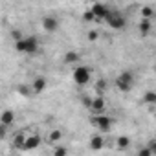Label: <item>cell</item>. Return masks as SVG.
Listing matches in <instances>:
<instances>
[{
	"instance_id": "7c38bea8",
	"label": "cell",
	"mask_w": 156,
	"mask_h": 156,
	"mask_svg": "<svg viewBox=\"0 0 156 156\" xmlns=\"http://www.w3.org/2000/svg\"><path fill=\"white\" fill-rule=\"evenodd\" d=\"M13 123H15V110H11V108H6L2 114H0V125L11 127Z\"/></svg>"
},
{
	"instance_id": "4fadbf2b",
	"label": "cell",
	"mask_w": 156,
	"mask_h": 156,
	"mask_svg": "<svg viewBox=\"0 0 156 156\" xmlns=\"http://www.w3.org/2000/svg\"><path fill=\"white\" fill-rule=\"evenodd\" d=\"M130 145H132V140L129 136H118V140H116V149L118 151H129Z\"/></svg>"
},
{
	"instance_id": "7a4b0ae2",
	"label": "cell",
	"mask_w": 156,
	"mask_h": 156,
	"mask_svg": "<svg viewBox=\"0 0 156 156\" xmlns=\"http://www.w3.org/2000/svg\"><path fill=\"white\" fill-rule=\"evenodd\" d=\"M90 77H92V70L88 66H75L72 72V79L77 87H85L90 83Z\"/></svg>"
},
{
	"instance_id": "30bf717a",
	"label": "cell",
	"mask_w": 156,
	"mask_h": 156,
	"mask_svg": "<svg viewBox=\"0 0 156 156\" xmlns=\"http://www.w3.org/2000/svg\"><path fill=\"white\" fill-rule=\"evenodd\" d=\"M42 138L37 132H26V141H24V151H33L37 147H41Z\"/></svg>"
},
{
	"instance_id": "603a6c76",
	"label": "cell",
	"mask_w": 156,
	"mask_h": 156,
	"mask_svg": "<svg viewBox=\"0 0 156 156\" xmlns=\"http://www.w3.org/2000/svg\"><path fill=\"white\" fill-rule=\"evenodd\" d=\"M83 19H85V20H88V22H92V20H96V17H94V13H92L90 9H87V11H85V15H83Z\"/></svg>"
},
{
	"instance_id": "2e32d148",
	"label": "cell",
	"mask_w": 156,
	"mask_h": 156,
	"mask_svg": "<svg viewBox=\"0 0 156 156\" xmlns=\"http://www.w3.org/2000/svg\"><path fill=\"white\" fill-rule=\"evenodd\" d=\"M64 64H75L77 61L81 59V55H79V51H73V50H70V51H66L64 53Z\"/></svg>"
},
{
	"instance_id": "5bb4252c",
	"label": "cell",
	"mask_w": 156,
	"mask_h": 156,
	"mask_svg": "<svg viewBox=\"0 0 156 156\" xmlns=\"http://www.w3.org/2000/svg\"><path fill=\"white\" fill-rule=\"evenodd\" d=\"M138 30H140V33L145 37V35H149V33L152 31V22H151L149 19H141L140 24H138Z\"/></svg>"
},
{
	"instance_id": "9c48e42d",
	"label": "cell",
	"mask_w": 156,
	"mask_h": 156,
	"mask_svg": "<svg viewBox=\"0 0 156 156\" xmlns=\"http://www.w3.org/2000/svg\"><path fill=\"white\" fill-rule=\"evenodd\" d=\"M105 108H107V101L103 96H94L92 98V105H90V112L94 116H99V114H105Z\"/></svg>"
},
{
	"instance_id": "44dd1931",
	"label": "cell",
	"mask_w": 156,
	"mask_h": 156,
	"mask_svg": "<svg viewBox=\"0 0 156 156\" xmlns=\"http://www.w3.org/2000/svg\"><path fill=\"white\" fill-rule=\"evenodd\" d=\"M107 87H108L107 81H105V79H99V81L96 83V92H98V96H101V94L107 90Z\"/></svg>"
},
{
	"instance_id": "52a82bcc",
	"label": "cell",
	"mask_w": 156,
	"mask_h": 156,
	"mask_svg": "<svg viewBox=\"0 0 156 156\" xmlns=\"http://www.w3.org/2000/svg\"><path fill=\"white\" fill-rule=\"evenodd\" d=\"M41 26H42V30H44L46 33H55V31H59V28H61V20H59L55 15H44V17L41 19Z\"/></svg>"
},
{
	"instance_id": "7402d4cb",
	"label": "cell",
	"mask_w": 156,
	"mask_h": 156,
	"mask_svg": "<svg viewBox=\"0 0 156 156\" xmlns=\"http://www.w3.org/2000/svg\"><path fill=\"white\" fill-rule=\"evenodd\" d=\"M136 156H154V154H152V151H151V149L145 145V147H140V149H138Z\"/></svg>"
},
{
	"instance_id": "8992f818",
	"label": "cell",
	"mask_w": 156,
	"mask_h": 156,
	"mask_svg": "<svg viewBox=\"0 0 156 156\" xmlns=\"http://www.w3.org/2000/svg\"><path fill=\"white\" fill-rule=\"evenodd\" d=\"M90 11L94 13V17H96V20H107L110 15H112V8L108 6V4H101V2H96V4H92L90 6Z\"/></svg>"
},
{
	"instance_id": "9a60e30c",
	"label": "cell",
	"mask_w": 156,
	"mask_h": 156,
	"mask_svg": "<svg viewBox=\"0 0 156 156\" xmlns=\"http://www.w3.org/2000/svg\"><path fill=\"white\" fill-rule=\"evenodd\" d=\"M24 141H26V132H17L13 136V147L19 149V151H24Z\"/></svg>"
},
{
	"instance_id": "4316f807",
	"label": "cell",
	"mask_w": 156,
	"mask_h": 156,
	"mask_svg": "<svg viewBox=\"0 0 156 156\" xmlns=\"http://www.w3.org/2000/svg\"><path fill=\"white\" fill-rule=\"evenodd\" d=\"M154 116H156V112H154Z\"/></svg>"
},
{
	"instance_id": "d4e9b609",
	"label": "cell",
	"mask_w": 156,
	"mask_h": 156,
	"mask_svg": "<svg viewBox=\"0 0 156 156\" xmlns=\"http://www.w3.org/2000/svg\"><path fill=\"white\" fill-rule=\"evenodd\" d=\"M8 129H9V127H6V125H0V138H2V140L8 136Z\"/></svg>"
},
{
	"instance_id": "3957f363",
	"label": "cell",
	"mask_w": 156,
	"mask_h": 156,
	"mask_svg": "<svg viewBox=\"0 0 156 156\" xmlns=\"http://www.w3.org/2000/svg\"><path fill=\"white\" fill-rule=\"evenodd\" d=\"M132 87H134V73L132 72L125 70V72L118 73V77H116V88L119 92H129V90H132Z\"/></svg>"
},
{
	"instance_id": "8fae6325",
	"label": "cell",
	"mask_w": 156,
	"mask_h": 156,
	"mask_svg": "<svg viewBox=\"0 0 156 156\" xmlns=\"http://www.w3.org/2000/svg\"><path fill=\"white\" fill-rule=\"evenodd\" d=\"M105 145H107V140H105V136H103L101 132L92 134V136H90V140H88V147H90V151H94V152H98V151L105 149Z\"/></svg>"
},
{
	"instance_id": "cb8c5ba5",
	"label": "cell",
	"mask_w": 156,
	"mask_h": 156,
	"mask_svg": "<svg viewBox=\"0 0 156 156\" xmlns=\"http://www.w3.org/2000/svg\"><path fill=\"white\" fill-rule=\"evenodd\" d=\"M147 147H149V149L152 151V154L156 156V138H154V140H151V141L147 143Z\"/></svg>"
},
{
	"instance_id": "d6986e66",
	"label": "cell",
	"mask_w": 156,
	"mask_h": 156,
	"mask_svg": "<svg viewBox=\"0 0 156 156\" xmlns=\"http://www.w3.org/2000/svg\"><path fill=\"white\" fill-rule=\"evenodd\" d=\"M51 156H68V149H66L64 145H55Z\"/></svg>"
},
{
	"instance_id": "484cf974",
	"label": "cell",
	"mask_w": 156,
	"mask_h": 156,
	"mask_svg": "<svg viewBox=\"0 0 156 156\" xmlns=\"http://www.w3.org/2000/svg\"><path fill=\"white\" fill-rule=\"evenodd\" d=\"M88 39H90V41H96V39H98V33H96V31H90V33H88Z\"/></svg>"
},
{
	"instance_id": "5b68a950",
	"label": "cell",
	"mask_w": 156,
	"mask_h": 156,
	"mask_svg": "<svg viewBox=\"0 0 156 156\" xmlns=\"http://www.w3.org/2000/svg\"><path fill=\"white\" fill-rule=\"evenodd\" d=\"M105 24L108 26V28H112V30H118V31H121V30H125L127 28V17L123 15V13H119V11H112V15L105 20Z\"/></svg>"
},
{
	"instance_id": "ffe728a7",
	"label": "cell",
	"mask_w": 156,
	"mask_h": 156,
	"mask_svg": "<svg viewBox=\"0 0 156 156\" xmlns=\"http://www.w3.org/2000/svg\"><path fill=\"white\" fill-rule=\"evenodd\" d=\"M152 15H154V9L151 8V6H143L141 8V19H152Z\"/></svg>"
},
{
	"instance_id": "277c9868",
	"label": "cell",
	"mask_w": 156,
	"mask_h": 156,
	"mask_svg": "<svg viewBox=\"0 0 156 156\" xmlns=\"http://www.w3.org/2000/svg\"><path fill=\"white\" fill-rule=\"evenodd\" d=\"M90 123H92V127H94V129H98V132H101V134H105V132H110V129H112V125H114L112 118H110V116H107V114L92 116Z\"/></svg>"
},
{
	"instance_id": "6da1fadb",
	"label": "cell",
	"mask_w": 156,
	"mask_h": 156,
	"mask_svg": "<svg viewBox=\"0 0 156 156\" xmlns=\"http://www.w3.org/2000/svg\"><path fill=\"white\" fill-rule=\"evenodd\" d=\"M15 50L19 53H26V55H35L39 50H41V42L35 35H30V37H24L20 39L19 42H15Z\"/></svg>"
},
{
	"instance_id": "ba28073f",
	"label": "cell",
	"mask_w": 156,
	"mask_h": 156,
	"mask_svg": "<svg viewBox=\"0 0 156 156\" xmlns=\"http://www.w3.org/2000/svg\"><path fill=\"white\" fill-rule=\"evenodd\" d=\"M48 88V79L44 75H39V77H35V79L31 81V85H30V92L31 94H42L44 90Z\"/></svg>"
},
{
	"instance_id": "ac0fdd59",
	"label": "cell",
	"mask_w": 156,
	"mask_h": 156,
	"mask_svg": "<svg viewBox=\"0 0 156 156\" xmlns=\"http://www.w3.org/2000/svg\"><path fill=\"white\" fill-rule=\"evenodd\" d=\"M143 101L147 105H154L156 107V92H145L143 94Z\"/></svg>"
},
{
	"instance_id": "e0dca14e",
	"label": "cell",
	"mask_w": 156,
	"mask_h": 156,
	"mask_svg": "<svg viewBox=\"0 0 156 156\" xmlns=\"http://www.w3.org/2000/svg\"><path fill=\"white\" fill-rule=\"evenodd\" d=\"M62 140V132L61 130H51L50 134H48V141L55 147V145H59V141Z\"/></svg>"
}]
</instances>
